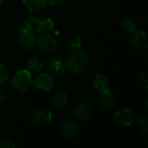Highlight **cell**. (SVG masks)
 I'll return each mask as SVG.
<instances>
[{
	"label": "cell",
	"instance_id": "obj_26",
	"mask_svg": "<svg viewBox=\"0 0 148 148\" xmlns=\"http://www.w3.org/2000/svg\"><path fill=\"white\" fill-rule=\"evenodd\" d=\"M94 101V95L92 94H87L83 97V103L87 105H91L92 102Z\"/></svg>",
	"mask_w": 148,
	"mask_h": 148
},
{
	"label": "cell",
	"instance_id": "obj_3",
	"mask_svg": "<svg viewBox=\"0 0 148 148\" xmlns=\"http://www.w3.org/2000/svg\"><path fill=\"white\" fill-rule=\"evenodd\" d=\"M113 119L115 124L126 127L134 124L136 121V115L132 108H123L114 114Z\"/></svg>",
	"mask_w": 148,
	"mask_h": 148
},
{
	"label": "cell",
	"instance_id": "obj_9",
	"mask_svg": "<svg viewBox=\"0 0 148 148\" xmlns=\"http://www.w3.org/2000/svg\"><path fill=\"white\" fill-rule=\"evenodd\" d=\"M130 42L132 46L137 50H146L147 49V36L143 30H135L131 34Z\"/></svg>",
	"mask_w": 148,
	"mask_h": 148
},
{
	"label": "cell",
	"instance_id": "obj_1",
	"mask_svg": "<svg viewBox=\"0 0 148 148\" xmlns=\"http://www.w3.org/2000/svg\"><path fill=\"white\" fill-rule=\"evenodd\" d=\"M89 57L88 54L82 49L71 51L66 61L68 70L73 74L82 73L88 66Z\"/></svg>",
	"mask_w": 148,
	"mask_h": 148
},
{
	"label": "cell",
	"instance_id": "obj_7",
	"mask_svg": "<svg viewBox=\"0 0 148 148\" xmlns=\"http://www.w3.org/2000/svg\"><path fill=\"white\" fill-rule=\"evenodd\" d=\"M61 133H62V136H64L65 138L74 140L80 136L81 128L77 125V123H75L72 121H65L62 124Z\"/></svg>",
	"mask_w": 148,
	"mask_h": 148
},
{
	"label": "cell",
	"instance_id": "obj_5",
	"mask_svg": "<svg viewBox=\"0 0 148 148\" xmlns=\"http://www.w3.org/2000/svg\"><path fill=\"white\" fill-rule=\"evenodd\" d=\"M99 103L101 108L107 112L113 111L117 107V99L110 88L100 91Z\"/></svg>",
	"mask_w": 148,
	"mask_h": 148
},
{
	"label": "cell",
	"instance_id": "obj_8",
	"mask_svg": "<svg viewBox=\"0 0 148 148\" xmlns=\"http://www.w3.org/2000/svg\"><path fill=\"white\" fill-rule=\"evenodd\" d=\"M53 114L50 110L47 108L36 109L31 116V121L36 126H43L52 121Z\"/></svg>",
	"mask_w": 148,
	"mask_h": 148
},
{
	"label": "cell",
	"instance_id": "obj_30",
	"mask_svg": "<svg viewBox=\"0 0 148 148\" xmlns=\"http://www.w3.org/2000/svg\"><path fill=\"white\" fill-rule=\"evenodd\" d=\"M3 2V0H0V4H1V3H2Z\"/></svg>",
	"mask_w": 148,
	"mask_h": 148
},
{
	"label": "cell",
	"instance_id": "obj_17",
	"mask_svg": "<svg viewBox=\"0 0 148 148\" xmlns=\"http://www.w3.org/2000/svg\"><path fill=\"white\" fill-rule=\"evenodd\" d=\"M82 42H83V41H82V38L81 37V36L74 34L68 38L67 46L69 49V50H71V51L78 50V49H82Z\"/></svg>",
	"mask_w": 148,
	"mask_h": 148
},
{
	"label": "cell",
	"instance_id": "obj_22",
	"mask_svg": "<svg viewBox=\"0 0 148 148\" xmlns=\"http://www.w3.org/2000/svg\"><path fill=\"white\" fill-rule=\"evenodd\" d=\"M139 130L145 135L148 134V120L147 117H140L137 121Z\"/></svg>",
	"mask_w": 148,
	"mask_h": 148
},
{
	"label": "cell",
	"instance_id": "obj_11",
	"mask_svg": "<svg viewBox=\"0 0 148 148\" xmlns=\"http://www.w3.org/2000/svg\"><path fill=\"white\" fill-rule=\"evenodd\" d=\"M36 37L34 35V33L26 31L20 34L18 44L23 49L25 50L32 49L36 46Z\"/></svg>",
	"mask_w": 148,
	"mask_h": 148
},
{
	"label": "cell",
	"instance_id": "obj_10",
	"mask_svg": "<svg viewBox=\"0 0 148 148\" xmlns=\"http://www.w3.org/2000/svg\"><path fill=\"white\" fill-rule=\"evenodd\" d=\"M93 114V110L89 105L87 104H80L78 105L73 112L74 118L78 121H88Z\"/></svg>",
	"mask_w": 148,
	"mask_h": 148
},
{
	"label": "cell",
	"instance_id": "obj_14",
	"mask_svg": "<svg viewBox=\"0 0 148 148\" xmlns=\"http://www.w3.org/2000/svg\"><path fill=\"white\" fill-rule=\"evenodd\" d=\"M93 86L99 91L107 89L109 88V81L108 77L101 73H98L95 75L93 80Z\"/></svg>",
	"mask_w": 148,
	"mask_h": 148
},
{
	"label": "cell",
	"instance_id": "obj_18",
	"mask_svg": "<svg viewBox=\"0 0 148 148\" xmlns=\"http://www.w3.org/2000/svg\"><path fill=\"white\" fill-rule=\"evenodd\" d=\"M47 65H48L49 69H57V68L64 66V62L61 56H51L47 61Z\"/></svg>",
	"mask_w": 148,
	"mask_h": 148
},
{
	"label": "cell",
	"instance_id": "obj_19",
	"mask_svg": "<svg viewBox=\"0 0 148 148\" xmlns=\"http://www.w3.org/2000/svg\"><path fill=\"white\" fill-rule=\"evenodd\" d=\"M121 29L127 34H132L133 32H134L136 30V25L134 23V22L133 20L130 19H125L122 20L121 22Z\"/></svg>",
	"mask_w": 148,
	"mask_h": 148
},
{
	"label": "cell",
	"instance_id": "obj_12",
	"mask_svg": "<svg viewBox=\"0 0 148 148\" xmlns=\"http://www.w3.org/2000/svg\"><path fill=\"white\" fill-rule=\"evenodd\" d=\"M51 103L56 111H62L68 104V95L63 91H58L54 95Z\"/></svg>",
	"mask_w": 148,
	"mask_h": 148
},
{
	"label": "cell",
	"instance_id": "obj_20",
	"mask_svg": "<svg viewBox=\"0 0 148 148\" xmlns=\"http://www.w3.org/2000/svg\"><path fill=\"white\" fill-rule=\"evenodd\" d=\"M65 72H66V69H65L64 66H62V67H60V68H57V69H49L48 73L51 75L54 82H59L64 76Z\"/></svg>",
	"mask_w": 148,
	"mask_h": 148
},
{
	"label": "cell",
	"instance_id": "obj_2",
	"mask_svg": "<svg viewBox=\"0 0 148 148\" xmlns=\"http://www.w3.org/2000/svg\"><path fill=\"white\" fill-rule=\"evenodd\" d=\"M11 85L19 92L27 91L33 83V77L31 73L27 69H21L16 71L11 77Z\"/></svg>",
	"mask_w": 148,
	"mask_h": 148
},
{
	"label": "cell",
	"instance_id": "obj_29",
	"mask_svg": "<svg viewBox=\"0 0 148 148\" xmlns=\"http://www.w3.org/2000/svg\"><path fill=\"white\" fill-rule=\"evenodd\" d=\"M4 98H5V94L3 90L0 88V103H2L4 101Z\"/></svg>",
	"mask_w": 148,
	"mask_h": 148
},
{
	"label": "cell",
	"instance_id": "obj_23",
	"mask_svg": "<svg viewBox=\"0 0 148 148\" xmlns=\"http://www.w3.org/2000/svg\"><path fill=\"white\" fill-rule=\"evenodd\" d=\"M9 78V72L6 69V67L0 63V85L3 84Z\"/></svg>",
	"mask_w": 148,
	"mask_h": 148
},
{
	"label": "cell",
	"instance_id": "obj_15",
	"mask_svg": "<svg viewBox=\"0 0 148 148\" xmlns=\"http://www.w3.org/2000/svg\"><path fill=\"white\" fill-rule=\"evenodd\" d=\"M43 67V62L41 57L37 56H31L27 62V70L30 73H38Z\"/></svg>",
	"mask_w": 148,
	"mask_h": 148
},
{
	"label": "cell",
	"instance_id": "obj_13",
	"mask_svg": "<svg viewBox=\"0 0 148 148\" xmlns=\"http://www.w3.org/2000/svg\"><path fill=\"white\" fill-rule=\"evenodd\" d=\"M24 23L26 25V28L28 31L32 32V33H37L41 31V23H42V19L36 16H29L25 21Z\"/></svg>",
	"mask_w": 148,
	"mask_h": 148
},
{
	"label": "cell",
	"instance_id": "obj_6",
	"mask_svg": "<svg viewBox=\"0 0 148 148\" xmlns=\"http://www.w3.org/2000/svg\"><path fill=\"white\" fill-rule=\"evenodd\" d=\"M33 83L36 89L42 92H49L54 87V80L49 73H42L36 75Z\"/></svg>",
	"mask_w": 148,
	"mask_h": 148
},
{
	"label": "cell",
	"instance_id": "obj_21",
	"mask_svg": "<svg viewBox=\"0 0 148 148\" xmlns=\"http://www.w3.org/2000/svg\"><path fill=\"white\" fill-rule=\"evenodd\" d=\"M55 23L51 18H45L42 20L41 23V31L42 33H49L54 29Z\"/></svg>",
	"mask_w": 148,
	"mask_h": 148
},
{
	"label": "cell",
	"instance_id": "obj_4",
	"mask_svg": "<svg viewBox=\"0 0 148 148\" xmlns=\"http://www.w3.org/2000/svg\"><path fill=\"white\" fill-rule=\"evenodd\" d=\"M36 45L37 49L45 54H51L55 52L58 47L56 39L49 33H42L36 38Z\"/></svg>",
	"mask_w": 148,
	"mask_h": 148
},
{
	"label": "cell",
	"instance_id": "obj_28",
	"mask_svg": "<svg viewBox=\"0 0 148 148\" xmlns=\"http://www.w3.org/2000/svg\"><path fill=\"white\" fill-rule=\"evenodd\" d=\"M26 31H28V29H27V28H26V25H25L24 22H23V23H21L18 25V32H19V34H22V33L26 32Z\"/></svg>",
	"mask_w": 148,
	"mask_h": 148
},
{
	"label": "cell",
	"instance_id": "obj_25",
	"mask_svg": "<svg viewBox=\"0 0 148 148\" xmlns=\"http://www.w3.org/2000/svg\"><path fill=\"white\" fill-rule=\"evenodd\" d=\"M137 80L140 83H144L145 85H147V75L146 73H142L140 72L137 75Z\"/></svg>",
	"mask_w": 148,
	"mask_h": 148
},
{
	"label": "cell",
	"instance_id": "obj_24",
	"mask_svg": "<svg viewBox=\"0 0 148 148\" xmlns=\"http://www.w3.org/2000/svg\"><path fill=\"white\" fill-rule=\"evenodd\" d=\"M16 145L13 140L8 138H2L0 139V148H14Z\"/></svg>",
	"mask_w": 148,
	"mask_h": 148
},
{
	"label": "cell",
	"instance_id": "obj_27",
	"mask_svg": "<svg viewBox=\"0 0 148 148\" xmlns=\"http://www.w3.org/2000/svg\"><path fill=\"white\" fill-rule=\"evenodd\" d=\"M64 3H65V0H47V3L55 7H59L64 4Z\"/></svg>",
	"mask_w": 148,
	"mask_h": 148
},
{
	"label": "cell",
	"instance_id": "obj_16",
	"mask_svg": "<svg viewBox=\"0 0 148 148\" xmlns=\"http://www.w3.org/2000/svg\"><path fill=\"white\" fill-rule=\"evenodd\" d=\"M23 3L29 11L36 12L46 6L47 0H23Z\"/></svg>",
	"mask_w": 148,
	"mask_h": 148
}]
</instances>
